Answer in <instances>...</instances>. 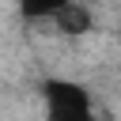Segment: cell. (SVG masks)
Instances as JSON below:
<instances>
[{"mask_svg":"<svg viewBox=\"0 0 121 121\" xmlns=\"http://www.w3.org/2000/svg\"><path fill=\"white\" fill-rule=\"evenodd\" d=\"M38 91H42V117L45 121H98L95 95L72 76H45Z\"/></svg>","mask_w":121,"mask_h":121,"instance_id":"cell-1","label":"cell"},{"mask_svg":"<svg viewBox=\"0 0 121 121\" xmlns=\"http://www.w3.org/2000/svg\"><path fill=\"white\" fill-rule=\"evenodd\" d=\"M68 4L72 0H15V11L26 23H53Z\"/></svg>","mask_w":121,"mask_h":121,"instance_id":"cell-3","label":"cell"},{"mask_svg":"<svg viewBox=\"0 0 121 121\" xmlns=\"http://www.w3.org/2000/svg\"><path fill=\"white\" fill-rule=\"evenodd\" d=\"M53 30L64 34V38H83V34L95 30V11H91L83 0H72V4L53 19Z\"/></svg>","mask_w":121,"mask_h":121,"instance_id":"cell-2","label":"cell"}]
</instances>
